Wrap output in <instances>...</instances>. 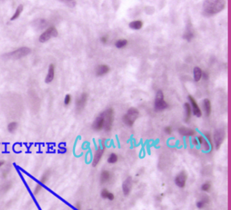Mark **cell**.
Masks as SVG:
<instances>
[{
	"label": "cell",
	"instance_id": "44dd1931",
	"mask_svg": "<svg viewBox=\"0 0 231 210\" xmlns=\"http://www.w3.org/2000/svg\"><path fill=\"white\" fill-rule=\"evenodd\" d=\"M101 196L103 199H108L111 201L113 200L114 198H115L114 194L111 193H110V192L106 188H104L102 191Z\"/></svg>",
	"mask_w": 231,
	"mask_h": 210
},
{
	"label": "cell",
	"instance_id": "277c9868",
	"mask_svg": "<svg viewBox=\"0 0 231 210\" xmlns=\"http://www.w3.org/2000/svg\"><path fill=\"white\" fill-rule=\"evenodd\" d=\"M31 52L29 48L22 47L19 49L13 51V52L7 54L6 56L8 58H13V59H19L22 57L27 56Z\"/></svg>",
	"mask_w": 231,
	"mask_h": 210
},
{
	"label": "cell",
	"instance_id": "7a4b0ae2",
	"mask_svg": "<svg viewBox=\"0 0 231 210\" xmlns=\"http://www.w3.org/2000/svg\"><path fill=\"white\" fill-rule=\"evenodd\" d=\"M101 115L104 119V129L105 130V131H111L114 120L113 109L111 108L108 109L103 112H102Z\"/></svg>",
	"mask_w": 231,
	"mask_h": 210
},
{
	"label": "cell",
	"instance_id": "8d00e7d4",
	"mask_svg": "<svg viewBox=\"0 0 231 210\" xmlns=\"http://www.w3.org/2000/svg\"><path fill=\"white\" fill-rule=\"evenodd\" d=\"M202 77H203V79L204 80H205V81L208 80L209 78V75L208 73H207V72H205V71H204V72H203V73H202Z\"/></svg>",
	"mask_w": 231,
	"mask_h": 210
},
{
	"label": "cell",
	"instance_id": "836d02e7",
	"mask_svg": "<svg viewBox=\"0 0 231 210\" xmlns=\"http://www.w3.org/2000/svg\"><path fill=\"white\" fill-rule=\"evenodd\" d=\"M71 96L70 94H67V95H66L65 98V104L69 105L71 103Z\"/></svg>",
	"mask_w": 231,
	"mask_h": 210
},
{
	"label": "cell",
	"instance_id": "8fae6325",
	"mask_svg": "<svg viewBox=\"0 0 231 210\" xmlns=\"http://www.w3.org/2000/svg\"><path fill=\"white\" fill-rule=\"evenodd\" d=\"M132 179L131 177H128L126 180H125L122 185L123 192L125 195H128L130 194L131 189H132Z\"/></svg>",
	"mask_w": 231,
	"mask_h": 210
},
{
	"label": "cell",
	"instance_id": "5bb4252c",
	"mask_svg": "<svg viewBox=\"0 0 231 210\" xmlns=\"http://www.w3.org/2000/svg\"><path fill=\"white\" fill-rule=\"evenodd\" d=\"M110 68L107 65H98L96 68V74L97 76H102L109 72Z\"/></svg>",
	"mask_w": 231,
	"mask_h": 210
},
{
	"label": "cell",
	"instance_id": "4316f807",
	"mask_svg": "<svg viewBox=\"0 0 231 210\" xmlns=\"http://www.w3.org/2000/svg\"><path fill=\"white\" fill-rule=\"evenodd\" d=\"M209 203V198L208 197H204L203 199H201V201H199L198 203H197V206L198 208L199 209H202L203 207H204L205 205Z\"/></svg>",
	"mask_w": 231,
	"mask_h": 210
},
{
	"label": "cell",
	"instance_id": "cb8c5ba5",
	"mask_svg": "<svg viewBox=\"0 0 231 210\" xmlns=\"http://www.w3.org/2000/svg\"><path fill=\"white\" fill-rule=\"evenodd\" d=\"M50 176V170L45 171V172L43 173V175H42V178H41L40 184H42V185H43V184H45L46 182H47V181L48 180V179H49Z\"/></svg>",
	"mask_w": 231,
	"mask_h": 210
},
{
	"label": "cell",
	"instance_id": "ffe728a7",
	"mask_svg": "<svg viewBox=\"0 0 231 210\" xmlns=\"http://www.w3.org/2000/svg\"><path fill=\"white\" fill-rule=\"evenodd\" d=\"M202 69L199 67V66H197L194 69V79L195 81H200V79L202 78Z\"/></svg>",
	"mask_w": 231,
	"mask_h": 210
},
{
	"label": "cell",
	"instance_id": "8992f818",
	"mask_svg": "<svg viewBox=\"0 0 231 210\" xmlns=\"http://www.w3.org/2000/svg\"><path fill=\"white\" fill-rule=\"evenodd\" d=\"M225 132L222 129H218L214 132V142L216 149H219L225 138Z\"/></svg>",
	"mask_w": 231,
	"mask_h": 210
},
{
	"label": "cell",
	"instance_id": "f1b7e54d",
	"mask_svg": "<svg viewBox=\"0 0 231 210\" xmlns=\"http://www.w3.org/2000/svg\"><path fill=\"white\" fill-rule=\"evenodd\" d=\"M17 126H18V124L16 122H11L8 125H7V130H8V131L10 133H12L16 130Z\"/></svg>",
	"mask_w": 231,
	"mask_h": 210
},
{
	"label": "cell",
	"instance_id": "f35d334b",
	"mask_svg": "<svg viewBox=\"0 0 231 210\" xmlns=\"http://www.w3.org/2000/svg\"><path fill=\"white\" fill-rule=\"evenodd\" d=\"M165 132L166 134H171V132H172V130H171V127L170 126H168L165 128Z\"/></svg>",
	"mask_w": 231,
	"mask_h": 210
},
{
	"label": "cell",
	"instance_id": "ba28073f",
	"mask_svg": "<svg viewBox=\"0 0 231 210\" xmlns=\"http://www.w3.org/2000/svg\"><path fill=\"white\" fill-rule=\"evenodd\" d=\"M187 180V175L185 171H182L176 177L175 182L176 185L180 188H184L185 186Z\"/></svg>",
	"mask_w": 231,
	"mask_h": 210
},
{
	"label": "cell",
	"instance_id": "30bf717a",
	"mask_svg": "<svg viewBox=\"0 0 231 210\" xmlns=\"http://www.w3.org/2000/svg\"><path fill=\"white\" fill-rule=\"evenodd\" d=\"M154 107L155 111H162L168 108V104L164 99H155Z\"/></svg>",
	"mask_w": 231,
	"mask_h": 210
},
{
	"label": "cell",
	"instance_id": "d6986e66",
	"mask_svg": "<svg viewBox=\"0 0 231 210\" xmlns=\"http://www.w3.org/2000/svg\"><path fill=\"white\" fill-rule=\"evenodd\" d=\"M183 37L184 39H186L187 41H189V42L191 41L192 38L194 37V32L191 27H187V30L186 31V32L184 33Z\"/></svg>",
	"mask_w": 231,
	"mask_h": 210
},
{
	"label": "cell",
	"instance_id": "74e56055",
	"mask_svg": "<svg viewBox=\"0 0 231 210\" xmlns=\"http://www.w3.org/2000/svg\"><path fill=\"white\" fill-rule=\"evenodd\" d=\"M108 39H109V37H108V35H104V36H102L101 37V41L102 42V43H106L108 42Z\"/></svg>",
	"mask_w": 231,
	"mask_h": 210
},
{
	"label": "cell",
	"instance_id": "83f0119b",
	"mask_svg": "<svg viewBox=\"0 0 231 210\" xmlns=\"http://www.w3.org/2000/svg\"><path fill=\"white\" fill-rule=\"evenodd\" d=\"M201 145H202L203 149L205 151H209L210 150V148H211V147H212V145L210 144L209 142L207 141L205 138L204 139Z\"/></svg>",
	"mask_w": 231,
	"mask_h": 210
},
{
	"label": "cell",
	"instance_id": "ab89813d",
	"mask_svg": "<svg viewBox=\"0 0 231 210\" xmlns=\"http://www.w3.org/2000/svg\"><path fill=\"white\" fill-rule=\"evenodd\" d=\"M192 143L193 145H198L199 144L198 140H197V139H196V138H193V139L192 140Z\"/></svg>",
	"mask_w": 231,
	"mask_h": 210
},
{
	"label": "cell",
	"instance_id": "52a82bcc",
	"mask_svg": "<svg viewBox=\"0 0 231 210\" xmlns=\"http://www.w3.org/2000/svg\"><path fill=\"white\" fill-rule=\"evenodd\" d=\"M88 94L86 92H83L81 94L79 98L76 100V111L77 112H81L84 109L86 106L87 101H88Z\"/></svg>",
	"mask_w": 231,
	"mask_h": 210
},
{
	"label": "cell",
	"instance_id": "f546056e",
	"mask_svg": "<svg viewBox=\"0 0 231 210\" xmlns=\"http://www.w3.org/2000/svg\"><path fill=\"white\" fill-rule=\"evenodd\" d=\"M118 160V157L115 153H112L110 155L109 159H108V162L109 163H115Z\"/></svg>",
	"mask_w": 231,
	"mask_h": 210
},
{
	"label": "cell",
	"instance_id": "d4e9b609",
	"mask_svg": "<svg viewBox=\"0 0 231 210\" xmlns=\"http://www.w3.org/2000/svg\"><path fill=\"white\" fill-rule=\"evenodd\" d=\"M22 10H23V6L22 5H19V6H18L16 12H15V13L14 14L13 16H12L11 20H14L17 19L20 16V14H21V12H22Z\"/></svg>",
	"mask_w": 231,
	"mask_h": 210
},
{
	"label": "cell",
	"instance_id": "e575fe53",
	"mask_svg": "<svg viewBox=\"0 0 231 210\" xmlns=\"http://www.w3.org/2000/svg\"><path fill=\"white\" fill-rule=\"evenodd\" d=\"M156 99H164V94L161 90H159L156 93Z\"/></svg>",
	"mask_w": 231,
	"mask_h": 210
},
{
	"label": "cell",
	"instance_id": "7c38bea8",
	"mask_svg": "<svg viewBox=\"0 0 231 210\" xmlns=\"http://www.w3.org/2000/svg\"><path fill=\"white\" fill-rule=\"evenodd\" d=\"M93 129L96 131H100L102 128H104V119L101 115L95 119V121L92 125Z\"/></svg>",
	"mask_w": 231,
	"mask_h": 210
},
{
	"label": "cell",
	"instance_id": "6da1fadb",
	"mask_svg": "<svg viewBox=\"0 0 231 210\" xmlns=\"http://www.w3.org/2000/svg\"><path fill=\"white\" fill-rule=\"evenodd\" d=\"M226 2L223 0H208L203 4V12L206 16H211L224 9Z\"/></svg>",
	"mask_w": 231,
	"mask_h": 210
},
{
	"label": "cell",
	"instance_id": "1f68e13d",
	"mask_svg": "<svg viewBox=\"0 0 231 210\" xmlns=\"http://www.w3.org/2000/svg\"><path fill=\"white\" fill-rule=\"evenodd\" d=\"M210 188H211V184L210 182H205L202 185V188L201 189L203 191H209Z\"/></svg>",
	"mask_w": 231,
	"mask_h": 210
},
{
	"label": "cell",
	"instance_id": "ac0fdd59",
	"mask_svg": "<svg viewBox=\"0 0 231 210\" xmlns=\"http://www.w3.org/2000/svg\"><path fill=\"white\" fill-rule=\"evenodd\" d=\"M129 26L131 29H132L139 30L140 29H142V27H143V22L142 20H133V21L131 22L130 23Z\"/></svg>",
	"mask_w": 231,
	"mask_h": 210
},
{
	"label": "cell",
	"instance_id": "484cf974",
	"mask_svg": "<svg viewBox=\"0 0 231 210\" xmlns=\"http://www.w3.org/2000/svg\"><path fill=\"white\" fill-rule=\"evenodd\" d=\"M127 43L128 42L126 39H119L117 41L116 43H115V46H116L117 48H122L125 47V46L127 45Z\"/></svg>",
	"mask_w": 231,
	"mask_h": 210
},
{
	"label": "cell",
	"instance_id": "60d3db41",
	"mask_svg": "<svg viewBox=\"0 0 231 210\" xmlns=\"http://www.w3.org/2000/svg\"><path fill=\"white\" fill-rule=\"evenodd\" d=\"M7 174H8V171H4V172L2 173V176H3L4 178H6Z\"/></svg>",
	"mask_w": 231,
	"mask_h": 210
},
{
	"label": "cell",
	"instance_id": "e0dca14e",
	"mask_svg": "<svg viewBox=\"0 0 231 210\" xmlns=\"http://www.w3.org/2000/svg\"><path fill=\"white\" fill-rule=\"evenodd\" d=\"M203 110L205 111V115L207 117H208L210 115L212 112V104L211 102L209 99H205L203 102Z\"/></svg>",
	"mask_w": 231,
	"mask_h": 210
},
{
	"label": "cell",
	"instance_id": "4dcf8cb0",
	"mask_svg": "<svg viewBox=\"0 0 231 210\" xmlns=\"http://www.w3.org/2000/svg\"><path fill=\"white\" fill-rule=\"evenodd\" d=\"M63 2L69 7H74L76 5V1L73 0H66V1H63Z\"/></svg>",
	"mask_w": 231,
	"mask_h": 210
},
{
	"label": "cell",
	"instance_id": "d6a6232c",
	"mask_svg": "<svg viewBox=\"0 0 231 210\" xmlns=\"http://www.w3.org/2000/svg\"><path fill=\"white\" fill-rule=\"evenodd\" d=\"M42 188H43V185H42V184H41L40 183L37 184V186H36L35 188L34 192H33V193H34V194H35V195L36 194H39V193L41 191V190H42Z\"/></svg>",
	"mask_w": 231,
	"mask_h": 210
},
{
	"label": "cell",
	"instance_id": "7bdbcfd3",
	"mask_svg": "<svg viewBox=\"0 0 231 210\" xmlns=\"http://www.w3.org/2000/svg\"><path fill=\"white\" fill-rule=\"evenodd\" d=\"M4 164H5V161H4V160L0 161V168H1V167H3Z\"/></svg>",
	"mask_w": 231,
	"mask_h": 210
},
{
	"label": "cell",
	"instance_id": "2e32d148",
	"mask_svg": "<svg viewBox=\"0 0 231 210\" xmlns=\"http://www.w3.org/2000/svg\"><path fill=\"white\" fill-rule=\"evenodd\" d=\"M178 131L180 134L182 136H193L195 134V131H194V130L191 129V128L185 127L179 128Z\"/></svg>",
	"mask_w": 231,
	"mask_h": 210
},
{
	"label": "cell",
	"instance_id": "b9f144b4",
	"mask_svg": "<svg viewBox=\"0 0 231 210\" xmlns=\"http://www.w3.org/2000/svg\"><path fill=\"white\" fill-rule=\"evenodd\" d=\"M75 208L77 210H81V203H77L75 205Z\"/></svg>",
	"mask_w": 231,
	"mask_h": 210
},
{
	"label": "cell",
	"instance_id": "ee69618b",
	"mask_svg": "<svg viewBox=\"0 0 231 210\" xmlns=\"http://www.w3.org/2000/svg\"><path fill=\"white\" fill-rule=\"evenodd\" d=\"M76 210H77V209H76Z\"/></svg>",
	"mask_w": 231,
	"mask_h": 210
},
{
	"label": "cell",
	"instance_id": "3957f363",
	"mask_svg": "<svg viewBox=\"0 0 231 210\" xmlns=\"http://www.w3.org/2000/svg\"><path fill=\"white\" fill-rule=\"evenodd\" d=\"M138 116H139V111L136 108L132 107L128 110L127 114L123 117V121L127 126L132 127L136 120L138 119Z\"/></svg>",
	"mask_w": 231,
	"mask_h": 210
},
{
	"label": "cell",
	"instance_id": "d590c367",
	"mask_svg": "<svg viewBox=\"0 0 231 210\" xmlns=\"http://www.w3.org/2000/svg\"><path fill=\"white\" fill-rule=\"evenodd\" d=\"M205 138H205V139L208 140H207V141L209 142L210 144L212 145V138H211V136H210L209 133L205 132Z\"/></svg>",
	"mask_w": 231,
	"mask_h": 210
},
{
	"label": "cell",
	"instance_id": "9c48e42d",
	"mask_svg": "<svg viewBox=\"0 0 231 210\" xmlns=\"http://www.w3.org/2000/svg\"><path fill=\"white\" fill-rule=\"evenodd\" d=\"M189 98L190 100V101H191V103L192 105L191 109H192L193 114L195 115V116H197V117H201V115H202L201 110V109L199 108V105H198V104H197V102L195 101V99H194L193 97L191 96H189Z\"/></svg>",
	"mask_w": 231,
	"mask_h": 210
},
{
	"label": "cell",
	"instance_id": "4fadbf2b",
	"mask_svg": "<svg viewBox=\"0 0 231 210\" xmlns=\"http://www.w3.org/2000/svg\"><path fill=\"white\" fill-rule=\"evenodd\" d=\"M54 75H55V66L54 64H51V65H50L49 69H48V73L45 78V82L47 83L52 82L54 78Z\"/></svg>",
	"mask_w": 231,
	"mask_h": 210
},
{
	"label": "cell",
	"instance_id": "9a60e30c",
	"mask_svg": "<svg viewBox=\"0 0 231 210\" xmlns=\"http://www.w3.org/2000/svg\"><path fill=\"white\" fill-rule=\"evenodd\" d=\"M103 153H104V149L101 148H98V149L96 151V153H95L94 157L93 162H92V165H93V167H96V166L98 164V163L100 162V160L101 159V158L102 157Z\"/></svg>",
	"mask_w": 231,
	"mask_h": 210
},
{
	"label": "cell",
	"instance_id": "7402d4cb",
	"mask_svg": "<svg viewBox=\"0 0 231 210\" xmlns=\"http://www.w3.org/2000/svg\"><path fill=\"white\" fill-rule=\"evenodd\" d=\"M184 108H185L186 110V121L187 122L191 119L192 115V109L191 104L186 102V103L184 104Z\"/></svg>",
	"mask_w": 231,
	"mask_h": 210
},
{
	"label": "cell",
	"instance_id": "603a6c76",
	"mask_svg": "<svg viewBox=\"0 0 231 210\" xmlns=\"http://www.w3.org/2000/svg\"><path fill=\"white\" fill-rule=\"evenodd\" d=\"M110 179V173L108 171H103L101 173V182L102 184H104L107 182Z\"/></svg>",
	"mask_w": 231,
	"mask_h": 210
},
{
	"label": "cell",
	"instance_id": "5b68a950",
	"mask_svg": "<svg viewBox=\"0 0 231 210\" xmlns=\"http://www.w3.org/2000/svg\"><path fill=\"white\" fill-rule=\"evenodd\" d=\"M58 35V31L56 28L54 26L48 27L44 32H43L39 37V42L44 43L50 39L52 37H56Z\"/></svg>",
	"mask_w": 231,
	"mask_h": 210
}]
</instances>
